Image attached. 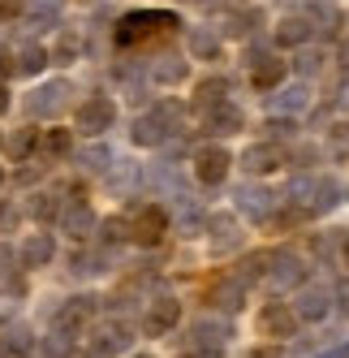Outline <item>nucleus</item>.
<instances>
[{"label":"nucleus","instance_id":"obj_22","mask_svg":"<svg viewBox=\"0 0 349 358\" xmlns=\"http://www.w3.org/2000/svg\"><path fill=\"white\" fill-rule=\"evenodd\" d=\"M311 104V87L306 83H297V87H285L276 99H272V113H281V117H297Z\"/></svg>","mask_w":349,"mask_h":358},{"label":"nucleus","instance_id":"obj_16","mask_svg":"<svg viewBox=\"0 0 349 358\" xmlns=\"http://www.w3.org/2000/svg\"><path fill=\"white\" fill-rule=\"evenodd\" d=\"M242 164L251 169V173H276V169L285 164V151H281L276 143H255V147L242 156Z\"/></svg>","mask_w":349,"mask_h":358},{"label":"nucleus","instance_id":"obj_31","mask_svg":"<svg viewBox=\"0 0 349 358\" xmlns=\"http://www.w3.org/2000/svg\"><path fill=\"white\" fill-rule=\"evenodd\" d=\"M31 216H35L39 224L57 220V216H61V203H57V194H35V199H31Z\"/></svg>","mask_w":349,"mask_h":358},{"label":"nucleus","instance_id":"obj_49","mask_svg":"<svg viewBox=\"0 0 349 358\" xmlns=\"http://www.w3.org/2000/svg\"><path fill=\"white\" fill-rule=\"evenodd\" d=\"M341 259H345V268H349V234H345V242H341Z\"/></svg>","mask_w":349,"mask_h":358},{"label":"nucleus","instance_id":"obj_37","mask_svg":"<svg viewBox=\"0 0 349 358\" xmlns=\"http://www.w3.org/2000/svg\"><path fill=\"white\" fill-rule=\"evenodd\" d=\"M99 229H104V242H108V246H117V242H126V238H130V224L121 220V216L104 220V224H99Z\"/></svg>","mask_w":349,"mask_h":358},{"label":"nucleus","instance_id":"obj_33","mask_svg":"<svg viewBox=\"0 0 349 358\" xmlns=\"http://www.w3.org/2000/svg\"><path fill=\"white\" fill-rule=\"evenodd\" d=\"M224 91H229V83H224V78H207V83L194 87V99L207 108V104H216V99H224Z\"/></svg>","mask_w":349,"mask_h":358},{"label":"nucleus","instance_id":"obj_12","mask_svg":"<svg viewBox=\"0 0 349 358\" xmlns=\"http://www.w3.org/2000/svg\"><path fill=\"white\" fill-rule=\"evenodd\" d=\"M246 125L242 108L229 104V99H216V104H207V134H237Z\"/></svg>","mask_w":349,"mask_h":358},{"label":"nucleus","instance_id":"obj_8","mask_svg":"<svg viewBox=\"0 0 349 358\" xmlns=\"http://www.w3.org/2000/svg\"><path fill=\"white\" fill-rule=\"evenodd\" d=\"M99 311V298H91V294H78V298H69L61 311H57V328H65V332H73V337H78V332L91 324V315Z\"/></svg>","mask_w":349,"mask_h":358},{"label":"nucleus","instance_id":"obj_19","mask_svg":"<svg viewBox=\"0 0 349 358\" xmlns=\"http://www.w3.org/2000/svg\"><path fill=\"white\" fill-rule=\"evenodd\" d=\"M242 238H246V234H242V224H237L233 216H216V220H211V250H216V255L237 250Z\"/></svg>","mask_w":349,"mask_h":358},{"label":"nucleus","instance_id":"obj_24","mask_svg":"<svg viewBox=\"0 0 349 358\" xmlns=\"http://www.w3.org/2000/svg\"><path fill=\"white\" fill-rule=\"evenodd\" d=\"M211 302L220 306V311H242V302H246V285H242V280L233 276V280H220V285L211 289Z\"/></svg>","mask_w":349,"mask_h":358},{"label":"nucleus","instance_id":"obj_38","mask_svg":"<svg viewBox=\"0 0 349 358\" xmlns=\"http://www.w3.org/2000/svg\"><path fill=\"white\" fill-rule=\"evenodd\" d=\"M47 57H52L57 65H69L73 57H78V39H73V35H61V43H57V52H47Z\"/></svg>","mask_w":349,"mask_h":358},{"label":"nucleus","instance_id":"obj_36","mask_svg":"<svg viewBox=\"0 0 349 358\" xmlns=\"http://www.w3.org/2000/svg\"><path fill=\"white\" fill-rule=\"evenodd\" d=\"M255 22H263V13H259V9H246V13L229 17V27H224V31H229V35H246V31L255 27Z\"/></svg>","mask_w":349,"mask_h":358},{"label":"nucleus","instance_id":"obj_46","mask_svg":"<svg viewBox=\"0 0 349 358\" xmlns=\"http://www.w3.org/2000/svg\"><path fill=\"white\" fill-rule=\"evenodd\" d=\"M13 250H5V246H0V280H5V276H13Z\"/></svg>","mask_w":349,"mask_h":358},{"label":"nucleus","instance_id":"obj_1","mask_svg":"<svg viewBox=\"0 0 349 358\" xmlns=\"http://www.w3.org/2000/svg\"><path fill=\"white\" fill-rule=\"evenodd\" d=\"M172 27H181V22H177V13H168V9H134V13H126L117 22L112 39H117V48H138L142 39L168 35Z\"/></svg>","mask_w":349,"mask_h":358},{"label":"nucleus","instance_id":"obj_34","mask_svg":"<svg viewBox=\"0 0 349 358\" xmlns=\"http://www.w3.org/2000/svg\"><path fill=\"white\" fill-rule=\"evenodd\" d=\"M190 52H194V57H216V52H220V39H216L211 31H194V35H190Z\"/></svg>","mask_w":349,"mask_h":358},{"label":"nucleus","instance_id":"obj_48","mask_svg":"<svg viewBox=\"0 0 349 358\" xmlns=\"http://www.w3.org/2000/svg\"><path fill=\"white\" fill-rule=\"evenodd\" d=\"M319 358H349V341H345V345H336V350H328V354H319Z\"/></svg>","mask_w":349,"mask_h":358},{"label":"nucleus","instance_id":"obj_51","mask_svg":"<svg viewBox=\"0 0 349 358\" xmlns=\"http://www.w3.org/2000/svg\"><path fill=\"white\" fill-rule=\"evenodd\" d=\"M0 147H5V134H0Z\"/></svg>","mask_w":349,"mask_h":358},{"label":"nucleus","instance_id":"obj_52","mask_svg":"<svg viewBox=\"0 0 349 358\" xmlns=\"http://www.w3.org/2000/svg\"><path fill=\"white\" fill-rule=\"evenodd\" d=\"M0 182H5V173H0Z\"/></svg>","mask_w":349,"mask_h":358},{"label":"nucleus","instance_id":"obj_3","mask_svg":"<svg viewBox=\"0 0 349 358\" xmlns=\"http://www.w3.org/2000/svg\"><path fill=\"white\" fill-rule=\"evenodd\" d=\"M306 280V264H302V255H293V250H276V255H267V285L272 289H297Z\"/></svg>","mask_w":349,"mask_h":358},{"label":"nucleus","instance_id":"obj_11","mask_svg":"<svg viewBox=\"0 0 349 358\" xmlns=\"http://www.w3.org/2000/svg\"><path fill=\"white\" fill-rule=\"evenodd\" d=\"M237 208L251 220H267L272 212H276V194H272L267 186H242L237 190Z\"/></svg>","mask_w":349,"mask_h":358},{"label":"nucleus","instance_id":"obj_2","mask_svg":"<svg viewBox=\"0 0 349 358\" xmlns=\"http://www.w3.org/2000/svg\"><path fill=\"white\" fill-rule=\"evenodd\" d=\"M112 121H117V104L108 95H91L87 104H78V134H87V138L108 134Z\"/></svg>","mask_w":349,"mask_h":358},{"label":"nucleus","instance_id":"obj_17","mask_svg":"<svg viewBox=\"0 0 349 358\" xmlns=\"http://www.w3.org/2000/svg\"><path fill=\"white\" fill-rule=\"evenodd\" d=\"M341 199H345V186L336 182V177H315V194H311V216H323V212L341 208Z\"/></svg>","mask_w":349,"mask_h":358},{"label":"nucleus","instance_id":"obj_44","mask_svg":"<svg viewBox=\"0 0 349 358\" xmlns=\"http://www.w3.org/2000/svg\"><path fill=\"white\" fill-rule=\"evenodd\" d=\"M297 61H302V73H319V65H323V52H302Z\"/></svg>","mask_w":349,"mask_h":358},{"label":"nucleus","instance_id":"obj_41","mask_svg":"<svg viewBox=\"0 0 349 358\" xmlns=\"http://www.w3.org/2000/svg\"><path fill=\"white\" fill-rule=\"evenodd\" d=\"M31 5H35V13H39V22H52V17H57V9L65 5V0H31Z\"/></svg>","mask_w":349,"mask_h":358},{"label":"nucleus","instance_id":"obj_15","mask_svg":"<svg viewBox=\"0 0 349 358\" xmlns=\"http://www.w3.org/2000/svg\"><path fill=\"white\" fill-rule=\"evenodd\" d=\"M190 337H194V350L198 354H220V345H224V337H233L229 332V324H216V320H198L194 328H190Z\"/></svg>","mask_w":349,"mask_h":358},{"label":"nucleus","instance_id":"obj_28","mask_svg":"<svg viewBox=\"0 0 349 358\" xmlns=\"http://www.w3.org/2000/svg\"><path fill=\"white\" fill-rule=\"evenodd\" d=\"M190 73V65L181 61V57H164L160 65H156V83H164V87H172V83H181Z\"/></svg>","mask_w":349,"mask_h":358},{"label":"nucleus","instance_id":"obj_27","mask_svg":"<svg viewBox=\"0 0 349 358\" xmlns=\"http://www.w3.org/2000/svg\"><path fill=\"white\" fill-rule=\"evenodd\" d=\"M47 61H52V57H47V48H39V43H27V48L17 52V65H13V73H39Z\"/></svg>","mask_w":349,"mask_h":358},{"label":"nucleus","instance_id":"obj_30","mask_svg":"<svg viewBox=\"0 0 349 358\" xmlns=\"http://www.w3.org/2000/svg\"><path fill=\"white\" fill-rule=\"evenodd\" d=\"M35 143H39V134L35 130H17L9 143H5V151H9V160H27L31 151H35Z\"/></svg>","mask_w":349,"mask_h":358},{"label":"nucleus","instance_id":"obj_29","mask_svg":"<svg viewBox=\"0 0 349 358\" xmlns=\"http://www.w3.org/2000/svg\"><path fill=\"white\" fill-rule=\"evenodd\" d=\"M69 147H73L69 130H43V138H39V151H43V156H69Z\"/></svg>","mask_w":349,"mask_h":358},{"label":"nucleus","instance_id":"obj_18","mask_svg":"<svg viewBox=\"0 0 349 358\" xmlns=\"http://www.w3.org/2000/svg\"><path fill=\"white\" fill-rule=\"evenodd\" d=\"M52 255H57L52 234H31L22 242V268H43V264H52Z\"/></svg>","mask_w":349,"mask_h":358},{"label":"nucleus","instance_id":"obj_26","mask_svg":"<svg viewBox=\"0 0 349 358\" xmlns=\"http://www.w3.org/2000/svg\"><path fill=\"white\" fill-rule=\"evenodd\" d=\"M233 276L242 280L246 289L259 285V280H267V255H246V259L237 264V272H233Z\"/></svg>","mask_w":349,"mask_h":358},{"label":"nucleus","instance_id":"obj_4","mask_svg":"<svg viewBox=\"0 0 349 358\" xmlns=\"http://www.w3.org/2000/svg\"><path fill=\"white\" fill-rule=\"evenodd\" d=\"M229 169H233L229 147H198V151H194V177H198L203 186L229 182Z\"/></svg>","mask_w":349,"mask_h":358},{"label":"nucleus","instance_id":"obj_6","mask_svg":"<svg viewBox=\"0 0 349 358\" xmlns=\"http://www.w3.org/2000/svg\"><path fill=\"white\" fill-rule=\"evenodd\" d=\"M164 234H168V212L164 208H142L138 216H134V224H130V238L138 242V246H160L164 242Z\"/></svg>","mask_w":349,"mask_h":358},{"label":"nucleus","instance_id":"obj_7","mask_svg":"<svg viewBox=\"0 0 349 358\" xmlns=\"http://www.w3.org/2000/svg\"><path fill=\"white\" fill-rule=\"evenodd\" d=\"M177 320H181V302L177 298H156L142 315V332L147 337H164L168 328H177Z\"/></svg>","mask_w":349,"mask_h":358},{"label":"nucleus","instance_id":"obj_20","mask_svg":"<svg viewBox=\"0 0 349 358\" xmlns=\"http://www.w3.org/2000/svg\"><path fill=\"white\" fill-rule=\"evenodd\" d=\"M35 354V332L31 328H9L5 337H0V358H31Z\"/></svg>","mask_w":349,"mask_h":358},{"label":"nucleus","instance_id":"obj_53","mask_svg":"<svg viewBox=\"0 0 349 358\" xmlns=\"http://www.w3.org/2000/svg\"><path fill=\"white\" fill-rule=\"evenodd\" d=\"M138 358H147V354H138Z\"/></svg>","mask_w":349,"mask_h":358},{"label":"nucleus","instance_id":"obj_40","mask_svg":"<svg viewBox=\"0 0 349 358\" xmlns=\"http://www.w3.org/2000/svg\"><path fill=\"white\" fill-rule=\"evenodd\" d=\"M13 224H17V208L0 199V234H13Z\"/></svg>","mask_w":349,"mask_h":358},{"label":"nucleus","instance_id":"obj_14","mask_svg":"<svg viewBox=\"0 0 349 358\" xmlns=\"http://www.w3.org/2000/svg\"><path fill=\"white\" fill-rule=\"evenodd\" d=\"M95 224H99V220H95V212L87 208L82 199H73L69 208L61 212V229H65V234H69L73 242H82V238H91V229H95Z\"/></svg>","mask_w":349,"mask_h":358},{"label":"nucleus","instance_id":"obj_42","mask_svg":"<svg viewBox=\"0 0 349 358\" xmlns=\"http://www.w3.org/2000/svg\"><path fill=\"white\" fill-rule=\"evenodd\" d=\"M289 130H293V121H285V117H272V121H267V134H272V138H285Z\"/></svg>","mask_w":349,"mask_h":358},{"label":"nucleus","instance_id":"obj_45","mask_svg":"<svg viewBox=\"0 0 349 358\" xmlns=\"http://www.w3.org/2000/svg\"><path fill=\"white\" fill-rule=\"evenodd\" d=\"M246 358H285V350H281V345H255Z\"/></svg>","mask_w":349,"mask_h":358},{"label":"nucleus","instance_id":"obj_21","mask_svg":"<svg viewBox=\"0 0 349 358\" xmlns=\"http://www.w3.org/2000/svg\"><path fill=\"white\" fill-rule=\"evenodd\" d=\"M285 73H289V65H285V61L263 57V61L255 65V73H251V83H255V91H276V87L285 83Z\"/></svg>","mask_w":349,"mask_h":358},{"label":"nucleus","instance_id":"obj_5","mask_svg":"<svg viewBox=\"0 0 349 358\" xmlns=\"http://www.w3.org/2000/svg\"><path fill=\"white\" fill-rule=\"evenodd\" d=\"M259 332L272 341H285L297 332V311L289 302H263V311H259Z\"/></svg>","mask_w":349,"mask_h":358},{"label":"nucleus","instance_id":"obj_32","mask_svg":"<svg viewBox=\"0 0 349 358\" xmlns=\"http://www.w3.org/2000/svg\"><path fill=\"white\" fill-rule=\"evenodd\" d=\"M328 151H332V160H349V125L345 121H336L328 130Z\"/></svg>","mask_w":349,"mask_h":358},{"label":"nucleus","instance_id":"obj_25","mask_svg":"<svg viewBox=\"0 0 349 358\" xmlns=\"http://www.w3.org/2000/svg\"><path fill=\"white\" fill-rule=\"evenodd\" d=\"M164 138H168V125H164L156 113H151V117H138V121H134V143H138V147H160Z\"/></svg>","mask_w":349,"mask_h":358},{"label":"nucleus","instance_id":"obj_43","mask_svg":"<svg viewBox=\"0 0 349 358\" xmlns=\"http://www.w3.org/2000/svg\"><path fill=\"white\" fill-rule=\"evenodd\" d=\"M332 298H336V306H341V311L349 315V276H345V280H336V289H332Z\"/></svg>","mask_w":349,"mask_h":358},{"label":"nucleus","instance_id":"obj_9","mask_svg":"<svg viewBox=\"0 0 349 358\" xmlns=\"http://www.w3.org/2000/svg\"><path fill=\"white\" fill-rule=\"evenodd\" d=\"M65 99H69V83H43L39 91H31L27 108H31V117H57L65 108Z\"/></svg>","mask_w":349,"mask_h":358},{"label":"nucleus","instance_id":"obj_47","mask_svg":"<svg viewBox=\"0 0 349 358\" xmlns=\"http://www.w3.org/2000/svg\"><path fill=\"white\" fill-rule=\"evenodd\" d=\"M22 13V0H0V17H17Z\"/></svg>","mask_w":349,"mask_h":358},{"label":"nucleus","instance_id":"obj_23","mask_svg":"<svg viewBox=\"0 0 349 358\" xmlns=\"http://www.w3.org/2000/svg\"><path fill=\"white\" fill-rule=\"evenodd\" d=\"M306 39H311V17H306V13L285 17L281 27H276V43H281V48H302Z\"/></svg>","mask_w":349,"mask_h":358},{"label":"nucleus","instance_id":"obj_10","mask_svg":"<svg viewBox=\"0 0 349 358\" xmlns=\"http://www.w3.org/2000/svg\"><path fill=\"white\" fill-rule=\"evenodd\" d=\"M130 324H108V328H99L95 337H91V354L95 358H112L121 350H130Z\"/></svg>","mask_w":349,"mask_h":358},{"label":"nucleus","instance_id":"obj_50","mask_svg":"<svg viewBox=\"0 0 349 358\" xmlns=\"http://www.w3.org/2000/svg\"><path fill=\"white\" fill-rule=\"evenodd\" d=\"M5 108H9V91H5V87H0V113H5Z\"/></svg>","mask_w":349,"mask_h":358},{"label":"nucleus","instance_id":"obj_13","mask_svg":"<svg viewBox=\"0 0 349 358\" xmlns=\"http://www.w3.org/2000/svg\"><path fill=\"white\" fill-rule=\"evenodd\" d=\"M332 306V289H319V285H297V320H323Z\"/></svg>","mask_w":349,"mask_h":358},{"label":"nucleus","instance_id":"obj_35","mask_svg":"<svg viewBox=\"0 0 349 358\" xmlns=\"http://www.w3.org/2000/svg\"><path fill=\"white\" fill-rule=\"evenodd\" d=\"M69 345H73V332H65V328H52V337L43 341L47 358H65V354H69Z\"/></svg>","mask_w":349,"mask_h":358},{"label":"nucleus","instance_id":"obj_39","mask_svg":"<svg viewBox=\"0 0 349 358\" xmlns=\"http://www.w3.org/2000/svg\"><path fill=\"white\" fill-rule=\"evenodd\" d=\"M78 160H82V169H95V173H99V169H108L112 156H108V147H91V151H82Z\"/></svg>","mask_w":349,"mask_h":358}]
</instances>
